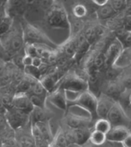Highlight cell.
<instances>
[{
	"label": "cell",
	"mask_w": 131,
	"mask_h": 147,
	"mask_svg": "<svg viewBox=\"0 0 131 147\" xmlns=\"http://www.w3.org/2000/svg\"><path fill=\"white\" fill-rule=\"evenodd\" d=\"M89 141L94 145H101L107 141V136L106 134L103 133V132L93 130L90 134Z\"/></svg>",
	"instance_id": "7402d4cb"
},
{
	"label": "cell",
	"mask_w": 131,
	"mask_h": 147,
	"mask_svg": "<svg viewBox=\"0 0 131 147\" xmlns=\"http://www.w3.org/2000/svg\"><path fill=\"white\" fill-rule=\"evenodd\" d=\"M16 142L18 147H36L32 132L28 134L24 127L16 130Z\"/></svg>",
	"instance_id": "7c38bea8"
},
{
	"label": "cell",
	"mask_w": 131,
	"mask_h": 147,
	"mask_svg": "<svg viewBox=\"0 0 131 147\" xmlns=\"http://www.w3.org/2000/svg\"><path fill=\"white\" fill-rule=\"evenodd\" d=\"M92 2L100 7V6L107 5L109 3V0H92Z\"/></svg>",
	"instance_id": "8d00e7d4"
},
{
	"label": "cell",
	"mask_w": 131,
	"mask_h": 147,
	"mask_svg": "<svg viewBox=\"0 0 131 147\" xmlns=\"http://www.w3.org/2000/svg\"><path fill=\"white\" fill-rule=\"evenodd\" d=\"M91 45L92 44L87 40H84L81 43H80V45L78 46L76 53L74 55V57L76 60H82V58L84 57V56L88 53V51L90 50V48H91Z\"/></svg>",
	"instance_id": "ffe728a7"
},
{
	"label": "cell",
	"mask_w": 131,
	"mask_h": 147,
	"mask_svg": "<svg viewBox=\"0 0 131 147\" xmlns=\"http://www.w3.org/2000/svg\"><path fill=\"white\" fill-rule=\"evenodd\" d=\"M122 28L124 29L126 32H131V14H126L123 19V26Z\"/></svg>",
	"instance_id": "4dcf8cb0"
},
{
	"label": "cell",
	"mask_w": 131,
	"mask_h": 147,
	"mask_svg": "<svg viewBox=\"0 0 131 147\" xmlns=\"http://www.w3.org/2000/svg\"><path fill=\"white\" fill-rule=\"evenodd\" d=\"M57 88L62 90L84 92L86 90H89V84L86 78L83 77L76 73H73L66 75L59 81L57 89Z\"/></svg>",
	"instance_id": "7a4b0ae2"
},
{
	"label": "cell",
	"mask_w": 131,
	"mask_h": 147,
	"mask_svg": "<svg viewBox=\"0 0 131 147\" xmlns=\"http://www.w3.org/2000/svg\"><path fill=\"white\" fill-rule=\"evenodd\" d=\"M28 93H32V94H38V95H48V92L42 85L41 82L40 80L34 81V83L32 84V88L30 92Z\"/></svg>",
	"instance_id": "484cf974"
},
{
	"label": "cell",
	"mask_w": 131,
	"mask_h": 147,
	"mask_svg": "<svg viewBox=\"0 0 131 147\" xmlns=\"http://www.w3.org/2000/svg\"><path fill=\"white\" fill-rule=\"evenodd\" d=\"M73 14L77 18H83L87 14V8L86 6L82 4H77L73 7Z\"/></svg>",
	"instance_id": "4316f807"
},
{
	"label": "cell",
	"mask_w": 131,
	"mask_h": 147,
	"mask_svg": "<svg viewBox=\"0 0 131 147\" xmlns=\"http://www.w3.org/2000/svg\"><path fill=\"white\" fill-rule=\"evenodd\" d=\"M37 1V0H24V2L26 4V5H33L35 4V2Z\"/></svg>",
	"instance_id": "f35d334b"
},
{
	"label": "cell",
	"mask_w": 131,
	"mask_h": 147,
	"mask_svg": "<svg viewBox=\"0 0 131 147\" xmlns=\"http://www.w3.org/2000/svg\"><path fill=\"white\" fill-rule=\"evenodd\" d=\"M47 23L54 29H69L70 23L65 9L60 5H52L47 13Z\"/></svg>",
	"instance_id": "3957f363"
},
{
	"label": "cell",
	"mask_w": 131,
	"mask_h": 147,
	"mask_svg": "<svg viewBox=\"0 0 131 147\" xmlns=\"http://www.w3.org/2000/svg\"><path fill=\"white\" fill-rule=\"evenodd\" d=\"M29 95L32 103L34 107H39L45 109L46 107V100L48 98V95H38L32 93H27Z\"/></svg>",
	"instance_id": "cb8c5ba5"
},
{
	"label": "cell",
	"mask_w": 131,
	"mask_h": 147,
	"mask_svg": "<svg viewBox=\"0 0 131 147\" xmlns=\"http://www.w3.org/2000/svg\"><path fill=\"white\" fill-rule=\"evenodd\" d=\"M13 107L20 109L29 115H30L34 108L27 93H14Z\"/></svg>",
	"instance_id": "9c48e42d"
},
{
	"label": "cell",
	"mask_w": 131,
	"mask_h": 147,
	"mask_svg": "<svg viewBox=\"0 0 131 147\" xmlns=\"http://www.w3.org/2000/svg\"><path fill=\"white\" fill-rule=\"evenodd\" d=\"M25 54L31 56L32 57L38 56V51H37V46L34 44H26L25 47Z\"/></svg>",
	"instance_id": "f546056e"
},
{
	"label": "cell",
	"mask_w": 131,
	"mask_h": 147,
	"mask_svg": "<svg viewBox=\"0 0 131 147\" xmlns=\"http://www.w3.org/2000/svg\"><path fill=\"white\" fill-rule=\"evenodd\" d=\"M128 135V130L120 126H116L111 127V129L109 131L107 136V140L111 142H120L121 143L122 140Z\"/></svg>",
	"instance_id": "5bb4252c"
},
{
	"label": "cell",
	"mask_w": 131,
	"mask_h": 147,
	"mask_svg": "<svg viewBox=\"0 0 131 147\" xmlns=\"http://www.w3.org/2000/svg\"><path fill=\"white\" fill-rule=\"evenodd\" d=\"M6 2H7V0H0V9L3 8L4 4H5V3H6Z\"/></svg>",
	"instance_id": "ab89813d"
},
{
	"label": "cell",
	"mask_w": 131,
	"mask_h": 147,
	"mask_svg": "<svg viewBox=\"0 0 131 147\" xmlns=\"http://www.w3.org/2000/svg\"><path fill=\"white\" fill-rule=\"evenodd\" d=\"M52 143L57 147H68L69 145L67 140V137H66L65 132L62 130H59V133L54 136Z\"/></svg>",
	"instance_id": "d4e9b609"
},
{
	"label": "cell",
	"mask_w": 131,
	"mask_h": 147,
	"mask_svg": "<svg viewBox=\"0 0 131 147\" xmlns=\"http://www.w3.org/2000/svg\"><path fill=\"white\" fill-rule=\"evenodd\" d=\"M112 100L106 96V95H101L98 98L97 103V115L101 117H104L108 115L110 109L113 106Z\"/></svg>",
	"instance_id": "4fadbf2b"
},
{
	"label": "cell",
	"mask_w": 131,
	"mask_h": 147,
	"mask_svg": "<svg viewBox=\"0 0 131 147\" xmlns=\"http://www.w3.org/2000/svg\"><path fill=\"white\" fill-rule=\"evenodd\" d=\"M32 57L29 56L27 54H24L23 57V65H24V68L25 67H29V65H32Z\"/></svg>",
	"instance_id": "d6a6232c"
},
{
	"label": "cell",
	"mask_w": 131,
	"mask_h": 147,
	"mask_svg": "<svg viewBox=\"0 0 131 147\" xmlns=\"http://www.w3.org/2000/svg\"><path fill=\"white\" fill-rule=\"evenodd\" d=\"M2 144H3V140H2V138L0 137V147L2 146Z\"/></svg>",
	"instance_id": "7bdbcfd3"
},
{
	"label": "cell",
	"mask_w": 131,
	"mask_h": 147,
	"mask_svg": "<svg viewBox=\"0 0 131 147\" xmlns=\"http://www.w3.org/2000/svg\"><path fill=\"white\" fill-rule=\"evenodd\" d=\"M23 34L25 44H34V45H52L51 41L41 31L36 27L26 24L23 29Z\"/></svg>",
	"instance_id": "277c9868"
},
{
	"label": "cell",
	"mask_w": 131,
	"mask_h": 147,
	"mask_svg": "<svg viewBox=\"0 0 131 147\" xmlns=\"http://www.w3.org/2000/svg\"><path fill=\"white\" fill-rule=\"evenodd\" d=\"M49 147H57V146H56L53 143H51V144H50L49 145Z\"/></svg>",
	"instance_id": "b9f144b4"
},
{
	"label": "cell",
	"mask_w": 131,
	"mask_h": 147,
	"mask_svg": "<svg viewBox=\"0 0 131 147\" xmlns=\"http://www.w3.org/2000/svg\"><path fill=\"white\" fill-rule=\"evenodd\" d=\"M129 102H130V104H131V94H130V96H129Z\"/></svg>",
	"instance_id": "ee69618b"
},
{
	"label": "cell",
	"mask_w": 131,
	"mask_h": 147,
	"mask_svg": "<svg viewBox=\"0 0 131 147\" xmlns=\"http://www.w3.org/2000/svg\"><path fill=\"white\" fill-rule=\"evenodd\" d=\"M48 120L47 114L45 112V109L39 108V107H34L32 112L30 113V124L37 123Z\"/></svg>",
	"instance_id": "e0dca14e"
},
{
	"label": "cell",
	"mask_w": 131,
	"mask_h": 147,
	"mask_svg": "<svg viewBox=\"0 0 131 147\" xmlns=\"http://www.w3.org/2000/svg\"><path fill=\"white\" fill-rule=\"evenodd\" d=\"M31 132L36 147H49V144L47 142L44 136L41 133V131L40 130L37 125L31 124Z\"/></svg>",
	"instance_id": "2e32d148"
},
{
	"label": "cell",
	"mask_w": 131,
	"mask_h": 147,
	"mask_svg": "<svg viewBox=\"0 0 131 147\" xmlns=\"http://www.w3.org/2000/svg\"><path fill=\"white\" fill-rule=\"evenodd\" d=\"M10 57H11L8 55V53L6 52L4 45L1 42V40H0V59H1V60H6L7 58H10Z\"/></svg>",
	"instance_id": "1f68e13d"
},
{
	"label": "cell",
	"mask_w": 131,
	"mask_h": 147,
	"mask_svg": "<svg viewBox=\"0 0 131 147\" xmlns=\"http://www.w3.org/2000/svg\"><path fill=\"white\" fill-rule=\"evenodd\" d=\"M97 103L98 98L96 97V95L93 94L91 91L86 90L80 94L79 98L72 105H77L81 107L91 115L93 119L94 116L97 115Z\"/></svg>",
	"instance_id": "5b68a950"
},
{
	"label": "cell",
	"mask_w": 131,
	"mask_h": 147,
	"mask_svg": "<svg viewBox=\"0 0 131 147\" xmlns=\"http://www.w3.org/2000/svg\"><path fill=\"white\" fill-rule=\"evenodd\" d=\"M5 116L7 122L14 130L24 127L28 121L30 122V115L14 107L6 109Z\"/></svg>",
	"instance_id": "8992f818"
},
{
	"label": "cell",
	"mask_w": 131,
	"mask_h": 147,
	"mask_svg": "<svg viewBox=\"0 0 131 147\" xmlns=\"http://www.w3.org/2000/svg\"><path fill=\"white\" fill-rule=\"evenodd\" d=\"M24 73H25V75L32 76V77H34L36 79H39V80L41 77V73H40L39 68L33 67V65H29V67H24Z\"/></svg>",
	"instance_id": "f1b7e54d"
},
{
	"label": "cell",
	"mask_w": 131,
	"mask_h": 147,
	"mask_svg": "<svg viewBox=\"0 0 131 147\" xmlns=\"http://www.w3.org/2000/svg\"><path fill=\"white\" fill-rule=\"evenodd\" d=\"M68 147H81V145H78L76 144H69Z\"/></svg>",
	"instance_id": "60d3db41"
},
{
	"label": "cell",
	"mask_w": 131,
	"mask_h": 147,
	"mask_svg": "<svg viewBox=\"0 0 131 147\" xmlns=\"http://www.w3.org/2000/svg\"><path fill=\"white\" fill-rule=\"evenodd\" d=\"M47 99L52 105H54L56 108L61 110H66L68 107V100L67 98H66L65 90L59 89V88H57L52 92H49Z\"/></svg>",
	"instance_id": "30bf717a"
},
{
	"label": "cell",
	"mask_w": 131,
	"mask_h": 147,
	"mask_svg": "<svg viewBox=\"0 0 131 147\" xmlns=\"http://www.w3.org/2000/svg\"><path fill=\"white\" fill-rule=\"evenodd\" d=\"M122 84H123V86H127V87L131 86V75H126L123 76Z\"/></svg>",
	"instance_id": "e575fe53"
},
{
	"label": "cell",
	"mask_w": 131,
	"mask_h": 147,
	"mask_svg": "<svg viewBox=\"0 0 131 147\" xmlns=\"http://www.w3.org/2000/svg\"><path fill=\"white\" fill-rule=\"evenodd\" d=\"M109 4L113 7L116 12L119 13L126 9L127 0H109Z\"/></svg>",
	"instance_id": "83f0119b"
},
{
	"label": "cell",
	"mask_w": 131,
	"mask_h": 147,
	"mask_svg": "<svg viewBox=\"0 0 131 147\" xmlns=\"http://www.w3.org/2000/svg\"><path fill=\"white\" fill-rule=\"evenodd\" d=\"M42 63H43L42 58H41V57L37 56V57H34L32 58V65H33V67L39 68V67H41V65Z\"/></svg>",
	"instance_id": "836d02e7"
},
{
	"label": "cell",
	"mask_w": 131,
	"mask_h": 147,
	"mask_svg": "<svg viewBox=\"0 0 131 147\" xmlns=\"http://www.w3.org/2000/svg\"><path fill=\"white\" fill-rule=\"evenodd\" d=\"M12 28L8 32L0 36V40L8 55L10 57H14L20 54V51L24 48L25 42L23 30L20 32L19 30H14Z\"/></svg>",
	"instance_id": "6da1fadb"
},
{
	"label": "cell",
	"mask_w": 131,
	"mask_h": 147,
	"mask_svg": "<svg viewBox=\"0 0 131 147\" xmlns=\"http://www.w3.org/2000/svg\"><path fill=\"white\" fill-rule=\"evenodd\" d=\"M71 130L73 133V136H74L75 144L82 146L89 140L91 132L89 131L88 127H80V128H75Z\"/></svg>",
	"instance_id": "9a60e30c"
},
{
	"label": "cell",
	"mask_w": 131,
	"mask_h": 147,
	"mask_svg": "<svg viewBox=\"0 0 131 147\" xmlns=\"http://www.w3.org/2000/svg\"><path fill=\"white\" fill-rule=\"evenodd\" d=\"M94 130H98L100 132H103L104 134H108L109 131H110L112 127L111 123L109 121L108 119L105 117H101V119H97L96 122L94 123Z\"/></svg>",
	"instance_id": "44dd1931"
},
{
	"label": "cell",
	"mask_w": 131,
	"mask_h": 147,
	"mask_svg": "<svg viewBox=\"0 0 131 147\" xmlns=\"http://www.w3.org/2000/svg\"><path fill=\"white\" fill-rule=\"evenodd\" d=\"M1 147H18L16 144V142H12V143H5L3 142V144Z\"/></svg>",
	"instance_id": "74e56055"
},
{
	"label": "cell",
	"mask_w": 131,
	"mask_h": 147,
	"mask_svg": "<svg viewBox=\"0 0 131 147\" xmlns=\"http://www.w3.org/2000/svg\"><path fill=\"white\" fill-rule=\"evenodd\" d=\"M60 79V76L59 73L57 70H52L49 71L45 74L44 76H42L40 79V81L41 82L42 85L44 86V88L46 89V91L49 93L52 92L53 91H55L57 87V84L59 83Z\"/></svg>",
	"instance_id": "ba28073f"
},
{
	"label": "cell",
	"mask_w": 131,
	"mask_h": 147,
	"mask_svg": "<svg viewBox=\"0 0 131 147\" xmlns=\"http://www.w3.org/2000/svg\"><path fill=\"white\" fill-rule=\"evenodd\" d=\"M66 124L67 126L71 128H80V127H88V124L92 120L91 117H84V116H78L76 114L69 113L67 117H66Z\"/></svg>",
	"instance_id": "8fae6325"
},
{
	"label": "cell",
	"mask_w": 131,
	"mask_h": 147,
	"mask_svg": "<svg viewBox=\"0 0 131 147\" xmlns=\"http://www.w3.org/2000/svg\"><path fill=\"white\" fill-rule=\"evenodd\" d=\"M124 50V47H123L122 43L120 40L116 38L110 45H109L107 50L104 52L105 55V65L104 67L108 68L109 67H111L117 61L119 57L122 53V51Z\"/></svg>",
	"instance_id": "52a82bcc"
},
{
	"label": "cell",
	"mask_w": 131,
	"mask_h": 147,
	"mask_svg": "<svg viewBox=\"0 0 131 147\" xmlns=\"http://www.w3.org/2000/svg\"><path fill=\"white\" fill-rule=\"evenodd\" d=\"M6 4L8 5V9H5L7 13L10 11H12L14 13H20L24 10V7L26 5L24 0H7Z\"/></svg>",
	"instance_id": "ac0fdd59"
},
{
	"label": "cell",
	"mask_w": 131,
	"mask_h": 147,
	"mask_svg": "<svg viewBox=\"0 0 131 147\" xmlns=\"http://www.w3.org/2000/svg\"><path fill=\"white\" fill-rule=\"evenodd\" d=\"M123 147H131V135L128 134L121 142Z\"/></svg>",
	"instance_id": "d590c367"
},
{
	"label": "cell",
	"mask_w": 131,
	"mask_h": 147,
	"mask_svg": "<svg viewBox=\"0 0 131 147\" xmlns=\"http://www.w3.org/2000/svg\"><path fill=\"white\" fill-rule=\"evenodd\" d=\"M13 26V17L6 13L5 16L0 21V36L10 31Z\"/></svg>",
	"instance_id": "603a6c76"
},
{
	"label": "cell",
	"mask_w": 131,
	"mask_h": 147,
	"mask_svg": "<svg viewBox=\"0 0 131 147\" xmlns=\"http://www.w3.org/2000/svg\"><path fill=\"white\" fill-rule=\"evenodd\" d=\"M116 13H117V12L113 9V7L109 3L105 5L100 6V8L98 9V12H97L98 17L103 20L112 18Z\"/></svg>",
	"instance_id": "d6986e66"
},
{
	"label": "cell",
	"mask_w": 131,
	"mask_h": 147,
	"mask_svg": "<svg viewBox=\"0 0 131 147\" xmlns=\"http://www.w3.org/2000/svg\"><path fill=\"white\" fill-rule=\"evenodd\" d=\"M130 54H131V51H130Z\"/></svg>",
	"instance_id": "f6af8a7d"
}]
</instances>
